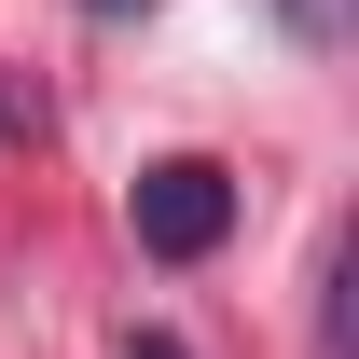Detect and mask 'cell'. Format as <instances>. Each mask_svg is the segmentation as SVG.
I'll list each match as a JSON object with an SVG mask.
<instances>
[{
  "label": "cell",
  "mask_w": 359,
  "mask_h": 359,
  "mask_svg": "<svg viewBox=\"0 0 359 359\" xmlns=\"http://www.w3.org/2000/svg\"><path fill=\"white\" fill-rule=\"evenodd\" d=\"M83 14H97V28H125V14H152V0H83Z\"/></svg>",
  "instance_id": "3957f363"
},
{
  "label": "cell",
  "mask_w": 359,
  "mask_h": 359,
  "mask_svg": "<svg viewBox=\"0 0 359 359\" xmlns=\"http://www.w3.org/2000/svg\"><path fill=\"white\" fill-rule=\"evenodd\" d=\"M332 14H346V0H290V42H332Z\"/></svg>",
  "instance_id": "7a4b0ae2"
},
{
  "label": "cell",
  "mask_w": 359,
  "mask_h": 359,
  "mask_svg": "<svg viewBox=\"0 0 359 359\" xmlns=\"http://www.w3.org/2000/svg\"><path fill=\"white\" fill-rule=\"evenodd\" d=\"M125 222H138V249H152V263H208V249L235 235V180L208 166V152H166V166H138Z\"/></svg>",
  "instance_id": "6da1fadb"
}]
</instances>
